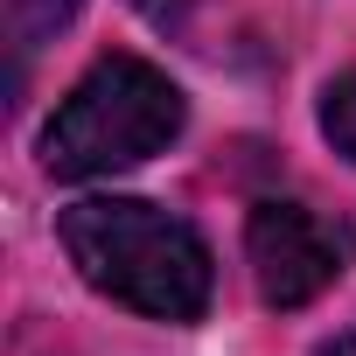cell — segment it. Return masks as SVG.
<instances>
[{"label":"cell","mask_w":356,"mask_h":356,"mask_svg":"<svg viewBox=\"0 0 356 356\" xmlns=\"http://www.w3.org/2000/svg\"><path fill=\"white\" fill-rule=\"evenodd\" d=\"M56 238L84 286L147 314V321H203L217 259L189 217L140 196H84L56 217Z\"/></svg>","instance_id":"1"},{"label":"cell","mask_w":356,"mask_h":356,"mask_svg":"<svg viewBox=\"0 0 356 356\" xmlns=\"http://www.w3.org/2000/svg\"><path fill=\"white\" fill-rule=\"evenodd\" d=\"M182 119L189 105L168 84V70H154L147 56H98L42 126V168L56 182H98L161 154L182 133Z\"/></svg>","instance_id":"2"},{"label":"cell","mask_w":356,"mask_h":356,"mask_svg":"<svg viewBox=\"0 0 356 356\" xmlns=\"http://www.w3.org/2000/svg\"><path fill=\"white\" fill-rule=\"evenodd\" d=\"M349 252H356V238L300 203H252V217H245V259H252L266 307H307L314 293H328L342 280Z\"/></svg>","instance_id":"3"},{"label":"cell","mask_w":356,"mask_h":356,"mask_svg":"<svg viewBox=\"0 0 356 356\" xmlns=\"http://www.w3.org/2000/svg\"><path fill=\"white\" fill-rule=\"evenodd\" d=\"M77 8H84V0H8V22H15L22 49H35V42H49L56 29H70Z\"/></svg>","instance_id":"4"},{"label":"cell","mask_w":356,"mask_h":356,"mask_svg":"<svg viewBox=\"0 0 356 356\" xmlns=\"http://www.w3.org/2000/svg\"><path fill=\"white\" fill-rule=\"evenodd\" d=\"M321 133H328V147L342 161H356V70L321 91Z\"/></svg>","instance_id":"5"},{"label":"cell","mask_w":356,"mask_h":356,"mask_svg":"<svg viewBox=\"0 0 356 356\" xmlns=\"http://www.w3.org/2000/svg\"><path fill=\"white\" fill-rule=\"evenodd\" d=\"M321 356H356V335H342V342H328Z\"/></svg>","instance_id":"6"}]
</instances>
